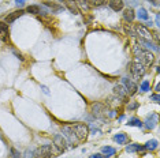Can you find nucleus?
<instances>
[{"instance_id":"nucleus-1","label":"nucleus","mask_w":160,"mask_h":158,"mask_svg":"<svg viewBox=\"0 0 160 158\" xmlns=\"http://www.w3.org/2000/svg\"><path fill=\"white\" fill-rule=\"evenodd\" d=\"M133 51H134V56H135V59H137V63L142 64L144 67H148V65H150V64L153 63L155 56H153V53L152 52L145 51V49H142V48H139L137 44L134 45Z\"/></svg>"},{"instance_id":"nucleus-2","label":"nucleus","mask_w":160,"mask_h":158,"mask_svg":"<svg viewBox=\"0 0 160 158\" xmlns=\"http://www.w3.org/2000/svg\"><path fill=\"white\" fill-rule=\"evenodd\" d=\"M71 127H72V131H74V135H75L78 139V142L86 139V136L89 135V128L86 124L78 123V124H74V126H71Z\"/></svg>"},{"instance_id":"nucleus-3","label":"nucleus","mask_w":160,"mask_h":158,"mask_svg":"<svg viewBox=\"0 0 160 158\" xmlns=\"http://www.w3.org/2000/svg\"><path fill=\"white\" fill-rule=\"evenodd\" d=\"M130 72H131V75H133V78L134 79H141L144 78V75L146 74V70H145V67L142 65V64L139 63H131L130 64Z\"/></svg>"},{"instance_id":"nucleus-4","label":"nucleus","mask_w":160,"mask_h":158,"mask_svg":"<svg viewBox=\"0 0 160 158\" xmlns=\"http://www.w3.org/2000/svg\"><path fill=\"white\" fill-rule=\"evenodd\" d=\"M137 45L139 48H142L145 51H149V52H159V45L153 44L152 40H145V38H138L137 40Z\"/></svg>"},{"instance_id":"nucleus-5","label":"nucleus","mask_w":160,"mask_h":158,"mask_svg":"<svg viewBox=\"0 0 160 158\" xmlns=\"http://www.w3.org/2000/svg\"><path fill=\"white\" fill-rule=\"evenodd\" d=\"M52 144H41L36 149V158H51Z\"/></svg>"},{"instance_id":"nucleus-6","label":"nucleus","mask_w":160,"mask_h":158,"mask_svg":"<svg viewBox=\"0 0 160 158\" xmlns=\"http://www.w3.org/2000/svg\"><path fill=\"white\" fill-rule=\"evenodd\" d=\"M62 135L64 136V139L68 142V144H72V143L78 142L77 136L74 135V131H72V127L71 126H64L62 127Z\"/></svg>"},{"instance_id":"nucleus-7","label":"nucleus","mask_w":160,"mask_h":158,"mask_svg":"<svg viewBox=\"0 0 160 158\" xmlns=\"http://www.w3.org/2000/svg\"><path fill=\"white\" fill-rule=\"evenodd\" d=\"M157 121H159V115L153 112V113H150V115L146 116L145 121L142 123V127H145L146 130H153L157 126Z\"/></svg>"},{"instance_id":"nucleus-8","label":"nucleus","mask_w":160,"mask_h":158,"mask_svg":"<svg viewBox=\"0 0 160 158\" xmlns=\"http://www.w3.org/2000/svg\"><path fill=\"white\" fill-rule=\"evenodd\" d=\"M122 84H123V87L126 89L127 91V94L129 95H133L135 93V90H137V84L134 83V80L129 76H123L122 78Z\"/></svg>"},{"instance_id":"nucleus-9","label":"nucleus","mask_w":160,"mask_h":158,"mask_svg":"<svg viewBox=\"0 0 160 158\" xmlns=\"http://www.w3.org/2000/svg\"><path fill=\"white\" fill-rule=\"evenodd\" d=\"M53 144L59 149V151H64L68 149V142L64 139L63 135H55L53 136Z\"/></svg>"},{"instance_id":"nucleus-10","label":"nucleus","mask_w":160,"mask_h":158,"mask_svg":"<svg viewBox=\"0 0 160 158\" xmlns=\"http://www.w3.org/2000/svg\"><path fill=\"white\" fill-rule=\"evenodd\" d=\"M134 30L137 34H139V38H145V40H152V33L150 30H148L145 26L142 25H135Z\"/></svg>"},{"instance_id":"nucleus-11","label":"nucleus","mask_w":160,"mask_h":158,"mask_svg":"<svg viewBox=\"0 0 160 158\" xmlns=\"http://www.w3.org/2000/svg\"><path fill=\"white\" fill-rule=\"evenodd\" d=\"M123 19L127 23H131V22H134L135 19V12L134 10L131 8V7H127L126 10H123Z\"/></svg>"},{"instance_id":"nucleus-12","label":"nucleus","mask_w":160,"mask_h":158,"mask_svg":"<svg viewBox=\"0 0 160 158\" xmlns=\"http://www.w3.org/2000/svg\"><path fill=\"white\" fill-rule=\"evenodd\" d=\"M23 14H25V10H19V11H14V12H11V14H8V15L5 16V23H7V25H10V23H12V22L15 21L16 18L22 16Z\"/></svg>"},{"instance_id":"nucleus-13","label":"nucleus","mask_w":160,"mask_h":158,"mask_svg":"<svg viewBox=\"0 0 160 158\" xmlns=\"http://www.w3.org/2000/svg\"><path fill=\"white\" fill-rule=\"evenodd\" d=\"M108 5H109V8L114 11H122L124 8L123 0H109Z\"/></svg>"},{"instance_id":"nucleus-14","label":"nucleus","mask_w":160,"mask_h":158,"mask_svg":"<svg viewBox=\"0 0 160 158\" xmlns=\"http://www.w3.org/2000/svg\"><path fill=\"white\" fill-rule=\"evenodd\" d=\"M115 154H116V149L115 147H111V146H104L101 147V155L105 158H111L114 157Z\"/></svg>"},{"instance_id":"nucleus-15","label":"nucleus","mask_w":160,"mask_h":158,"mask_svg":"<svg viewBox=\"0 0 160 158\" xmlns=\"http://www.w3.org/2000/svg\"><path fill=\"white\" fill-rule=\"evenodd\" d=\"M135 16L138 18L139 21H142V22H145V21H148V19H149V14H148V11L145 10L144 7H138V8H137Z\"/></svg>"},{"instance_id":"nucleus-16","label":"nucleus","mask_w":160,"mask_h":158,"mask_svg":"<svg viewBox=\"0 0 160 158\" xmlns=\"http://www.w3.org/2000/svg\"><path fill=\"white\" fill-rule=\"evenodd\" d=\"M114 93L118 95L119 98H126V97H127V91H126V89L123 87V84H115Z\"/></svg>"},{"instance_id":"nucleus-17","label":"nucleus","mask_w":160,"mask_h":158,"mask_svg":"<svg viewBox=\"0 0 160 158\" xmlns=\"http://www.w3.org/2000/svg\"><path fill=\"white\" fill-rule=\"evenodd\" d=\"M8 38V25L5 22H0V40L5 41Z\"/></svg>"},{"instance_id":"nucleus-18","label":"nucleus","mask_w":160,"mask_h":158,"mask_svg":"<svg viewBox=\"0 0 160 158\" xmlns=\"http://www.w3.org/2000/svg\"><path fill=\"white\" fill-rule=\"evenodd\" d=\"M64 3H66V7L71 11L74 15H78V14H79V8L77 7V3H75L74 0H64Z\"/></svg>"},{"instance_id":"nucleus-19","label":"nucleus","mask_w":160,"mask_h":158,"mask_svg":"<svg viewBox=\"0 0 160 158\" xmlns=\"http://www.w3.org/2000/svg\"><path fill=\"white\" fill-rule=\"evenodd\" d=\"M114 140L118 143V144H124V143L129 140V138H127V135H126L124 132H118V134L114 135Z\"/></svg>"},{"instance_id":"nucleus-20","label":"nucleus","mask_w":160,"mask_h":158,"mask_svg":"<svg viewBox=\"0 0 160 158\" xmlns=\"http://www.w3.org/2000/svg\"><path fill=\"white\" fill-rule=\"evenodd\" d=\"M141 150H145L144 146H141L138 143H130L129 146H126V151L127 153H137V151H141Z\"/></svg>"},{"instance_id":"nucleus-21","label":"nucleus","mask_w":160,"mask_h":158,"mask_svg":"<svg viewBox=\"0 0 160 158\" xmlns=\"http://www.w3.org/2000/svg\"><path fill=\"white\" fill-rule=\"evenodd\" d=\"M157 146H159V142L156 139H150V140H148V142L145 143L144 149L145 150H149V151H153V150L157 149Z\"/></svg>"},{"instance_id":"nucleus-22","label":"nucleus","mask_w":160,"mask_h":158,"mask_svg":"<svg viewBox=\"0 0 160 158\" xmlns=\"http://www.w3.org/2000/svg\"><path fill=\"white\" fill-rule=\"evenodd\" d=\"M126 124L129 127H138V128H142V121L139 120L138 117H130Z\"/></svg>"},{"instance_id":"nucleus-23","label":"nucleus","mask_w":160,"mask_h":158,"mask_svg":"<svg viewBox=\"0 0 160 158\" xmlns=\"http://www.w3.org/2000/svg\"><path fill=\"white\" fill-rule=\"evenodd\" d=\"M26 12H30V14H34V15H40L41 14V5H29L26 8Z\"/></svg>"},{"instance_id":"nucleus-24","label":"nucleus","mask_w":160,"mask_h":158,"mask_svg":"<svg viewBox=\"0 0 160 158\" xmlns=\"http://www.w3.org/2000/svg\"><path fill=\"white\" fill-rule=\"evenodd\" d=\"M75 3H77V7H79V10L88 11L89 8H90V5H89V3H88V0H77Z\"/></svg>"},{"instance_id":"nucleus-25","label":"nucleus","mask_w":160,"mask_h":158,"mask_svg":"<svg viewBox=\"0 0 160 158\" xmlns=\"http://www.w3.org/2000/svg\"><path fill=\"white\" fill-rule=\"evenodd\" d=\"M139 90L142 91V93H146V91H149L150 90V83L148 79H144L142 82H141V84H139Z\"/></svg>"},{"instance_id":"nucleus-26","label":"nucleus","mask_w":160,"mask_h":158,"mask_svg":"<svg viewBox=\"0 0 160 158\" xmlns=\"http://www.w3.org/2000/svg\"><path fill=\"white\" fill-rule=\"evenodd\" d=\"M89 5H93V7H103L105 3H107V0H88Z\"/></svg>"},{"instance_id":"nucleus-27","label":"nucleus","mask_w":160,"mask_h":158,"mask_svg":"<svg viewBox=\"0 0 160 158\" xmlns=\"http://www.w3.org/2000/svg\"><path fill=\"white\" fill-rule=\"evenodd\" d=\"M124 32L127 33L129 36H131V37H137V33H135L134 27L131 26V25H126V26H124Z\"/></svg>"},{"instance_id":"nucleus-28","label":"nucleus","mask_w":160,"mask_h":158,"mask_svg":"<svg viewBox=\"0 0 160 158\" xmlns=\"http://www.w3.org/2000/svg\"><path fill=\"white\" fill-rule=\"evenodd\" d=\"M100 109H103V105H101V104H93L92 105L93 115H98V113H100Z\"/></svg>"},{"instance_id":"nucleus-29","label":"nucleus","mask_w":160,"mask_h":158,"mask_svg":"<svg viewBox=\"0 0 160 158\" xmlns=\"http://www.w3.org/2000/svg\"><path fill=\"white\" fill-rule=\"evenodd\" d=\"M23 158H36V149H30V150H26L25 157Z\"/></svg>"},{"instance_id":"nucleus-30","label":"nucleus","mask_w":160,"mask_h":158,"mask_svg":"<svg viewBox=\"0 0 160 158\" xmlns=\"http://www.w3.org/2000/svg\"><path fill=\"white\" fill-rule=\"evenodd\" d=\"M123 3H127L130 7H135V5H138V4H139L138 0H123Z\"/></svg>"},{"instance_id":"nucleus-31","label":"nucleus","mask_w":160,"mask_h":158,"mask_svg":"<svg viewBox=\"0 0 160 158\" xmlns=\"http://www.w3.org/2000/svg\"><path fill=\"white\" fill-rule=\"evenodd\" d=\"M150 100L153 101V102H156V104H159V101H160L159 94H157V93H155V94H152V95H150Z\"/></svg>"},{"instance_id":"nucleus-32","label":"nucleus","mask_w":160,"mask_h":158,"mask_svg":"<svg viewBox=\"0 0 160 158\" xmlns=\"http://www.w3.org/2000/svg\"><path fill=\"white\" fill-rule=\"evenodd\" d=\"M138 106H139L138 102H131V104L129 105V111H135V109H137Z\"/></svg>"},{"instance_id":"nucleus-33","label":"nucleus","mask_w":160,"mask_h":158,"mask_svg":"<svg viewBox=\"0 0 160 158\" xmlns=\"http://www.w3.org/2000/svg\"><path fill=\"white\" fill-rule=\"evenodd\" d=\"M41 90L44 91V94H46V95H49V94H51V91H49V89H48L46 86H44V84H41Z\"/></svg>"},{"instance_id":"nucleus-34","label":"nucleus","mask_w":160,"mask_h":158,"mask_svg":"<svg viewBox=\"0 0 160 158\" xmlns=\"http://www.w3.org/2000/svg\"><path fill=\"white\" fill-rule=\"evenodd\" d=\"M25 1H26V0H15V5H16V7H23Z\"/></svg>"},{"instance_id":"nucleus-35","label":"nucleus","mask_w":160,"mask_h":158,"mask_svg":"<svg viewBox=\"0 0 160 158\" xmlns=\"http://www.w3.org/2000/svg\"><path fill=\"white\" fill-rule=\"evenodd\" d=\"M142 26H145V27H146V29H148V27H152V26H153V22H152V21H149V19H148V21H145V23H144V25H142Z\"/></svg>"},{"instance_id":"nucleus-36","label":"nucleus","mask_w":160,"mask_h":158,"mask_svg":"<svg viewBox=\"0 0 160 158\" xmlns=\"http://www.w3.org/2000/svg\"><path fill=\"white\" fill-rule=\"evenodd\" d=\"M12 158H21V154L18 153L16 150H12V155H11Z\"/></svg>"},{"instance_id":"nucleus-37","label":"nucleus","mask_w":160,"mask_h":158,"mask_svg":"<svg viewBox=\"0 0 160 158\" xmlns=\"http://www.w3.org/2000/svg\"><path fill=\"white\" fill-rule=\"evenodd\" d=\"M155 25L157 27L160 26V22H159V14H156V16H155Z\"/></svg>"},{"instance_id":"nucleus-38","label":"nucleus","mask_w":160,"mask_h":158,"mask_svg":"<svg viewBox=\"0 0 160 158\" xmlns=\"http://www.w3.org/2000/svg\"><path fill=\"white\" fill-rule=\"evenodd\" d=\"M89 158H103V155L101 154H92Z\"/></svg>"},{"instance_id":"nucleus-39","label":"nucleus","mask_w":160,"mask_h":158,"mask_svg":"<svg viewBox=\"0 0 160 158\" xmlns=\"http://www.w3.org/2000/svg\"><path fill=\"white\" fill-rule=\"evenodd\" d=\"M155 90H156V93H159V90H160V84H159V83H156Z\"/></svg>"},{"instance_id":"nucleus-40","label":"nucleus","mask_w":160,"mask_h":158,"mask_svg":"<svg viewBox=\"0 0 160 158\" xmlns=\"http://www.w3.org/2000/svg\"><path fill=\"white\" fill-rule=\"evenodd\" d=\"M115 115H116V113H115V111H111V112H109V117H115Z\"/></svg>"},{"instance_id":"nucleus-41","label":"nucleus","mask_w":160,"mask_h":158,"mask_svg":"<svg viewBox=\"0 0 160 158\" xmlns=\"http://www.w3.org/2000/svg\"><path fill=\"white\" fill-rule=\"evenodd\" d=\"M124 120V115H122V116H119V121H123Z\"/></svg>"},{"instance_id":"nucleus-42","label":"nucleus","mask_w":160,"mask_h":158,"mask_svg":"<svg viewBox=\"0 0 160 158\" xmlns=\"http://www.w3.org/2000/svg\"><path fill=\"white\" fill-rule=\"evenodd\" d=\"M149 1H150V3H152L153 5H157V1H153V0H149Z\"/></svg>"}]
</instances>
